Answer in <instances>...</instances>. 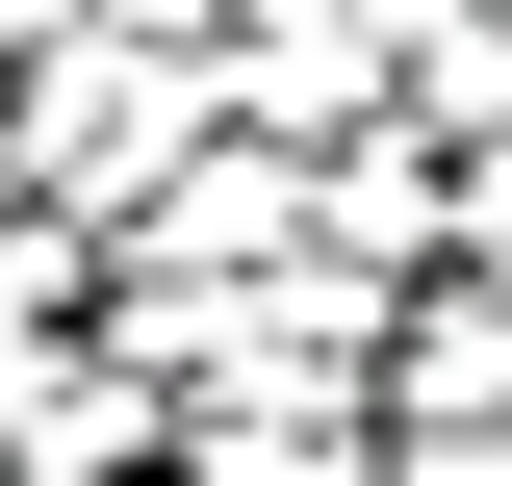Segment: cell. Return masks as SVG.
Segmentation results:
<instances>
[{"mask_svg":"<svg viewBox=\"0 0 512 486\" xmlns=\"http://www.w3.org/2000/svg\"><path fill=\"white\" fill-rule=\"evenodd\" d=\"M205 128H231V52H205V26H128V0H77L52 52H26V180H52L77 231H128V205L180 180Z\"/></svg>","mask_w":512,"mask_h":486,"instance_id":"obj_1","label":"cell"},{"mask_svg":"<svg viewBox=\"0 0 512 486\" xmlns=\"http://www.w3.org/2000/svg\"><path fill=\"white\" fill-rule=\"evenodd\" d=\"M256 256H308V154H282V128H205L180 180L103 231V282H256Z\"/></svg>","mask_w":512,"mask_h":486,"instance_id":"obj_2","label":"cell"},{"mask_svg":"<svg viewBox=\"0 0 512 486\" xmlns=\"http://www.w3.org/2000/svg\"><path fill=\"white\" fill-rule=\"evenodd\" d=\"M436 154H461L436 103L308 128V256H359V282H436V256H461V180H436Z\"/></svg>","mask_w":512,"mask_h":486,"instance_id":"obj_3","label":"cell"},{"mask_svg":"<svg viewBox=\"0 0 512 486\" xmlns=\"http://www.w3.org/2000/svg\"><path fill=\"white\" fill-rule=\"evenodd\" d=\"M0 461H26V486H154V461H180V384L128 359V333H103V384L26 359V384H0Z\"/></svg>","mask_w":512,"mask_h":486,"instance_id":"obj_4","label":"cell"},{"mask_svg":"<svg viewBox=\"0 0 512 486\" xmlns=\"http://www.w3.org/2000/svg\"><path fill=\"white\" fill-rule=\"evenodd\" d=\"M180 486H384V410H180Z\"/></svg>","mask_w":512,"mask_h":486,"instance_id":"obj_5","label":"cell"},{"mask_svg":"<svg viewBox=\"0 0 512 486\" xmlns=\"http://www.w3.org/2000/svg\"><path fill=\"white\" fill-rule=\"evenodd\" d=\"M487 26H512V0H487Z\"/></svg>","mask_w":512,"mask_h":486,"instance_id":"obj_6","label":"cell"}]
</instances>
